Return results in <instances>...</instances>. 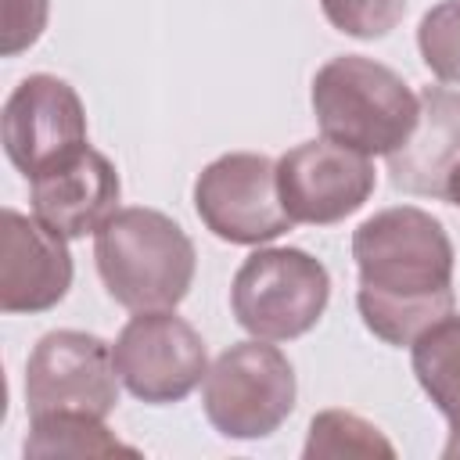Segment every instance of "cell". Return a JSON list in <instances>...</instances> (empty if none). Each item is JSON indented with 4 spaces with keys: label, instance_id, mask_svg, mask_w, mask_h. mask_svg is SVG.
Here are the masks:
<instances>
[{
    "label": "cell",
    "instance_id": "obj_1",
    "mask_svg": "<svg viewBox=\"0 0 460 460\" xmlns=\"http://www.w3.org/2000/svg\"><path fill=\"white\" fill-rule=\"evenodd\" d=\"M352 259L359 270V316L388 345H413L456 305L453 241L417 205L381 208L363 219L352 234Z\"/></svg>",
    "mask_w": 460,
    "mask_h": 460
},
{
    "label": "cell",
    "instance_id": "obj_2",
    "mask_svg": "<svg viewBox=\"0 0 460 460\" xmlns=\"http://www.w3.org/2000/svg\"><path fill=\"white\" fill-rule=\"evenodd\" d=\"M93 259L108 295L133 309H176L194 280V244L158 208H119L93 234Z\"/></svg>",
    "mask_w": 460,
    "mask_h": 460
},
{
    "label": "cell",
    "instance_id": "obj_3",
    "mask_svg": "<svg viewBox=\"0 0 460 460\" xmlns=\"http://www.w3.org/2000/svg\"><path fill=\"white\" fill-rule=\"evenodd\" d=\"M313 111L327 140L363 155H392L417 129L420 97L388 65L338 54L313 75Z\"/></svg>",
    "mask_w": 460,
    "mask_h": 460
},
{
    "label": "cell",
    "instance_id": "obj_4",
    "mask_svg": "<svg viewBox=\"0 0 460 460\" xmlns=\"http://www.w3.org/2000/svg\"><path fill=\"white\" fill-rule=\"evenodd\" d=\"M327 298V266L302 248H259L237 266L230 284L237 323L266 341H288L313 331Z\"/></svg>",
    "mask_w": 460,
    "mask_h": 460
},
{
    "label": "cell",
    "instance_id": "obj_5",
    "mask_svg": "<svg viewBox=\"0 0 460 460\" xmlns=\"http://www.w3.org/2000/svg\"><path fill=\"white\" fill-rule=\"evenodd\" d=\"M295 367L266 338H248L216 356L201 381L208 424L226 438H266L295 410Z\"/></svg>",
    "mask_w": 460,
    "mask_h": 460
},
{
    "label": "cell",
    "instance_id": "obj_6",
    "mask_svg": "<svg viewBox=\"0 0 460 460\" xmlns=\"http://www.w3.org/2000/svg\"><path fill=\"white\" fill-rule=\"evenodd\" d=\"M194 208L201 223L230 244H262L295 223L280 201L277 162L255 151H230L208 162L194 180Z\"/></svg>",
    "mask_w": 460,
    "mask_h": 460
},
{
    "label": "cell",
    "instance_id": "obj_7",
    "mask_svg": "<svg viewBox=\"0 0 460 460\" xmlns=\"http://www.w3.org/2000/svg\"><path fill=\"white\" fill-rule=\"evenodd\" d=\"M115 352L104 338L86 331H50L36 341L25 363V406L29 417L79 410L108 417L119 402Z\"/></svg>",
    "mask_w": 460,
    "mask_h": 460
},
{
    "label": "cell",
    "instance_id": "obj_8",
    "mask_svg": "<svg viewBox=\"0 0 460 460\" xmlns=\"http://www.w3.org/2000/svg\"><path fill=\"white\" fill-rule=\"evenodd\" d=\"M115 370L122 385L144 402H180L208 374L201 334L172 309L137 313L115 338Z\"/></svg>",
    "mask_w": 460,
    "mask_h": 460
},
{
    "label": "cell",
    "instance_id": "obj_9",
    "mask_svg": "<svg viewBox=\"0 0 460 460\" xmlns=\"http://www.w3.org/2000/svg\"><path fill=\"white\" fill-rule=\"evenodd\" d=\"M0 133L11 165L36 180L86 147V111L65 79L36 72L11 90Z\"/></svg>",
    "mask_w": 460,
    "mask_h": 460
},
{
    "label": "cell",
    "instance_id": "obj_10",
    "mask_svg": "<svg viewBox=\"0 0 460 460\" xmlns=\"http://www.w3.org/2000/svg\"><path fill=\"white\" fill-rule=\"evenodd\" d=\"M377 172L370 155L338 140H305L277 158V187L295 223H341L374 194Z\"/></svg>",
    "mask_w": 460,
    "mask_h": 460
},
{
    "label": "cell",
    "instance_id": "obj_11",
    "mask_svg": "<svg viewBox=\"0 0 460 460\" xmlns=\"http://www.w3.org/2000/svg\"><path fill=\"white\" fill-rule=\"evenodd\" d=\"M68 237L36 216L14 208L0 212V309L43 313L54 309L72 288Z\"/></svg>",
    "mask_w": 460,
    "mask_h": 460
},
{
    "label": "cell",
    "instance_id": "obj_12",
    "mask_svg": "<svg viewBox=\"0 0 460 460\" xmlns=\"http://www.w3.org/2000/svg\"><path fill=\"white\" fill-rule=\"evenodd\" d=\"M119 194L122 183L111 158L86 144L75 158L32 180V216L61 237H86L119 212Z\"/></svg>",
    "mask_w": 460,
    "mask_h": 460
},
{
    "label": "cell",
    "instance_id": "obj_13",
    "mask_svg": "<svg viewBox=\"0 0 460 460\" xmlns=\"http://www.w3.org/2000/svg\"><path fill=\"white\" fill-rule=\"evenodd\" d=\"M460 162V93L428 86L420 93V119L410 140L388 155L392 183L406 194L442 198L449 169Z\"/></svg>",
    "mask_w": 460,
    "mask_h": 460
},
{
    "label": "cell",
    "instance_id": "obj_14",
    "mask_svg": "<svg viewBox=\"0 0 460 460\" xmlns=\"http://www.w3.org/2000/svg\"><path fill=\"white\" fill-rule=\"evenodd\" d=\"M413 374L438 413L449 420L446 456L460 453V316L449 313L435 327H428L413 345Z\"/></svg>",
    "mask_w": 460,
    "mask_h": 460
},
{
    "label": "cell",
    "instance_id": "obj_15",
    "mask_svg": "<svg viewBox=\"0 0 460 460\" xmlns=\"http://www.w3.org/2000/svg\"><path fill=\"white\" fill-rule=\"evenodd\" d=\"M29 438H25V456L32 460H54V456H72V460H97V456H140L133 446L119 442L108 428L104 417L79 413V410H58V413H40L29 417Z\"/></svg>",
    "mask_w": 460,
    "mask_h": 460
},
{
    "label": "cell",
    "instance_id": "obj_16",
    "mask_svg": "<svg viewBox=\"0 0 460 460\" xmlns=\"http://www.w3.org/2000/svg\"><path fill=\"white\" fill-rule=\"evenodd\" d=\"M309 460L316 456H385L392 460L395 449L392 442L363 417L349 413V410H323L313 417L309 424V438H305V449H302Z\"/></svg>",
    "mask_w": 460,
    "mask_h": 460
},
{
    "label": "cell",
    "instance_id": "obj_17",
    "mask_svg": "<svg viewBox=\"0 0 460 460\" xmlns=\"http://www.w3.org/2000/svg\"><path fill=\"white\" fill-rule=\"evenodd\" d=\"M417 47L431 75L460 83V0H442L420 18Z\"/></svg>",
    "mask_w": 460,
    "mask_h": 460
},
{
    "label": "cell",
    "instance_id": "obj_18",
    "mask_svg": "<svg viewBox=\"0 0 460 460\" xmlns=\"http://www.w3.org/2000/svg\"><path fill=\"white\" fill-rule=\"evenodd\" d=\"M320 7L338 32L356 40H381L406 14V0H320Z\"/></svg>",
    "mask_w": 460,
    "mask_h": 460
},
{
    "label": "cell",
    "instance_id": "obj_19",
    "mask_svg": "<svg viewBox=\"0 0 460 460\" xmlns=\"http://www.w3.org/2000/svg\"><path fill=\"white\" fill-rule=\"evenodd\" d=\"M50 0H0V54L14 58L29 50L47 29Z\"/></svg>",
    "mask_w": 460,
    "mask_h": 460
},
{
    "label": "cell",
    "instance_id": "obj_20",
    "mask_svg": "<svg viewBox=\"0 0 460 460\" xmlns=\"http://www.w3.org/2000/svg\"><path fill=\"white\" fill-rule=\"evenodd\" d=\"M442 198H446L449 205H456V208H460V162L449 169V176H446V187H442Z\"/></svg>",
    "mask_w": 460,
    "mask_h": 460
}]
</instances>
